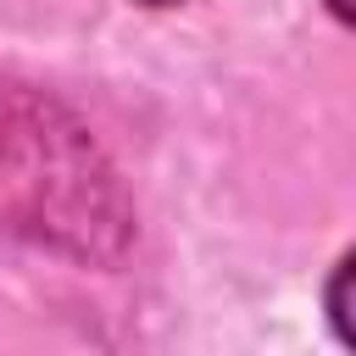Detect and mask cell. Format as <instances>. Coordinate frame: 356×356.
Segmentation results:
<instances>
[{
	"instance_id": "1",
	"label": "cell",
	"mask_w": 356,
	"mask_h": 356,
	"mask_svg": "<svg viewBox=\"0 0 356 356\" xmlns=\"http://www.w3.org/2000/svg\"><path fill=\"white\" fill-rule=\"evenodd\" d=\"M328 6H334V17H339V22H350V17H356V6H350V0H328Z\"/></svg>"
},
{
	"instance_id": "2",
	"label": "cell",
	"mask_w": 356,
	"mask_h": 356,
	"mask_svg": "<svg viewBox=\"0 0 356 356\" xmlns=\"http://www.w3.org/2000/svg\"><path fill=\"white\" fill-rule=\"evenodd\" d=\"M145 6H172V0H145Z\"/></svg>"
}]
</instances>
